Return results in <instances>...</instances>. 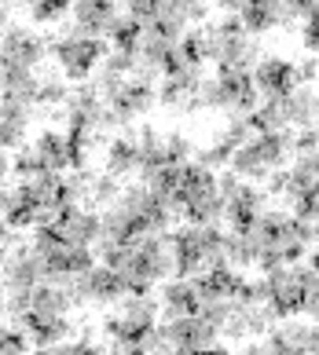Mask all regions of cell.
<instances>
[{"label":"cell","instance_id":"cell-23","mask_svg":"<svg viewBox=\"0 0 319 355\" xmlns=\"http://www.w3.org/2000/svg\"><path fill=\"white\" fill-rule=\"evenodd\" d=\"M30 110L26 103L15 99H4V110H0V143L8 150H19L26 147V128H30Z\"/></svg>","mask_w":319,"mask_h":355},{"label":"cell","instance_id":"cell-26","mask_svg":"<svg viewBox=\"0 0 319 355\" xmlns=\"http://www.w3.org/2000/svg\"><path fill=\"white\" fill-rule=\"evenodd\" d=\"M257 260H261V245L254 242V234H250L246 227L228 231V264L235 271H246V268H254Z\"/></svg>","mask_w":319,"mask_h":355},{"label":"cell","instance_id":"cell-10","mask_svg":"<svg viewBox=\"0 0 319 355\" xmlns=\"http://www.w3.org/2000/svg\"><path fill=\"white\" fill-rule=\"evenodd\" d=\"M48 51H51V44L44 37H37L33 30H26V26H8L4 30V67L37 70L48 59Z\"/></svg>","mask_w":319,"mask_h":355},{"label":"cell","instance_id":"cell-21","mask_svg":"<svg viewBox=\"0 0 319 355\" xmlns=\"http://www.w3.org/2000/svg\"><path fill=\"white\" fill-rule=\"evenodd\" d=\"M41 85L44 77L26 67H4V99L26 103V107H41Z\"/></svg>","mask_w":319,"mask_h":355},{"label":"cell","instance_id":"cell-16","mask_svg":"<svg viewBox=\"0 0 319 355\" xmlns=\"http://www.w3.org/2000/svg\"><path fill=\"white\" fill-rule=\"evenodd\" d=\"M26 337H30V345L37 348H59L63 340H70V315H41V311H26L22 319H15Z\"/></svg>","mask_w":319,"mask_h":355},{"label":"cell","instance_id":"cell-22","mask_svg":"<svg viewBox=\"0 0 319 355\" xmlns=\"http://www.w3.org/2000/svg\"><path fill=\"white\" fill-rule=\"evenodd\" d=\"M162 311H165V319H172V315H198V286H195V279H183V275L169 279L162 286Z\"/></svg>","mask_w":319,"mask_h":355},{"label":"cell","instance_id":"cell-29","mask_svg":"<svg viewBox=\"0 0 319 355\" xmlns=\"http://www.w3.org/2000/svg\"><path fill=\"white\" fill-rule=\"evenodd\" d=\"M140 33H143V26L122 11L117 22H114V30H111V44L122 48V51H132V48H136V41H140Z\"/></svg>","mask_w":319,"mask_h":355},{"label":"cell","instance_id":"cell-2","mask_svg":"<svg viewBox=\"0 0 319 355\" xmlns=\"http://www.w3.org/2000/svg\"><path fill=\"white\" fill-rule=\"evenodd\" d=\"M180 216L188 223H224V194H220L217 168H209L202 162L183 165Z\"/></svg>","mask_w":319,"mask_h":355},{"label":"cell","instance_id":"cell-13","mask_svg":"<svg viewBox=\"0 0 319 355\" xmlns=\"http://www.w3.org/2000/svg\"><path fill=\"white\" fill-rule=\"evenodd\" d=\"M254 85L261 92V99H268V96H286V92H294L301 85V77H297V67L290 59L264 55L254 67Z\"/></svg>","mask_w":319,"mask_h":355},{"label":"cell","instance_id":"cell-19","mask_svg":"<svg viewBox=\"0 0 319 355\" xmlns=\"http://www.w3.org/2000/svg\"><path fill=\"white\" fill-rule=\"evenodd\" d=\"M106 173L117 180H129L140 173V132H117L106 139Z\"/></svg>","mask_w":319,"mask_h":355},{"label":"cell","instance_id":"cell-18","mask_svg":"<svg viewBox=\"0 0 319 355\" xmlns=\"http://www.w3.org/2000/svg\"><path fill=\"white\" fill-rule=\"evenodd\" d=\"M158 8V30H165L169 37H183L191 22L206 19V0H154Z\"/></svg>","mask_w":319,"mask_h":355},{"label":"cell","instance_id":"cell-28","mask_svg":"<svg viewBox=\"0 0 319 355\" xmlns=\"http://www.w3.org/2000/svg\"><path fill=\"white\" fill-rule=\"evenodd\" d=\"M301 271V315L309 319H319V271H312L309 264H297Z\"/></svg>","mask_w":319,"mask_h":355},{"label":"cell","instance_id":"cell-39","mask_svg":"<svg viewBox=\"0 0 319 355\" xmlns=\"http://www.w3.org/2000/svg\"><path fill=\"white\" fill-rule=\"evenodd\" d=\"M304 264H309L312 271H319V245H312V249H309V257H304Z\"/></svg>","mask_w":319,"mask_h":355},{"label":"cell","instance_id":"cell-40","mask_svg":"<svg viewBox=\"0 0 319 355\" xmlns=\"http://www.w3.org/2000/svg\"><path fill=\"white\" fill-rule=\"evenodd\" d=\"M15 4H19V0H4V11H8V8H15Z\"/></svg>","mask_w":319,"mask_h":355},{"label":"cell","instance_id":"cell-20","mask_svg":"<svg viewBox=\"0 0 319 355\" xmlns=\"http://www.w3.org/2000/svg\"><path fill=\"white\" fill-rule=\"evenodd\" d=\"M238 19H243V26H246L254 37L272 33V30H279V26H286V19H283V0H246L243 11H238Z\"/></svg>","mask_w":319,"mask_h":355},{"label":"cell","instance_id":"cell-34","mask_svg":"<svg viewBox=\"0 0 319 355\" xmlns=\"http://www.w3.org/2000/svg\"><path fill=\"white\" fill-rule=\"evenodd\" d=\"M301 44H304V51L319 55V8L312 11L309 19H301Z\"/></svg>","mask_w":319,"mask_h":355},{"label":"cell","instance_id":"cell-37","mask_svg":"<svg viewBox=\"0 0 319 355\" xmlns=\"http://www.w3.org/2000/svg\"><path fill=\"white\" fill-rule=\"evenodd\" d=\"M0 348H4V352H26V348H30V337H26V330L15 322L11 330H4V337H0Z\"/></svg>","mask_w":319,"mask_h":355},{"label":"cell","instance_id":"cell-33","mask_svg":"<svg viewBox=\"0 0 319 355\" xmlns=\"http://www.w3.org/2000/svg\"><path fill=\"white\" fill-rule=\"evenodd\" d=\"M125 15H132L143 30L147 26H158V8H154V0H125Z\"/></svg>","mask_w":319,"mask_h":355},{"label":"cell","instance_id":"cell-32","mask_svg":"<svg viewBox=\"0 0 319 355\" xmlns=\"http://www.w3.org/2000/svg\"><path fill=\"white\" fill-rule=\"evenodd\" d=\"M290 213L301 216V220H316L319 223V183H316V187H309V191H301L297 198L290 202Z\"/></svg>","mask_w":319,"mask_h":355},{"label":"cell","instance_id":"cell-31","mask_svg":"<svg viewBox=\"0 0 319 355\" xmlns=\"http://www.w3.org/2000/svg\"><path fill=\"white\" fill-rule=\"evenodd\" d=\"M125 183L117 180V176H92V194H88V205H111L117 194H122Z\"/></svg>","mask_w":319,"mask_h":355},{"label":"cell","instance_id":"cell-3","mask_svg":"<svg viewBox=\"0 0 319 355\" xmlns=\"http://www.w3.org/2000/svg\"><path fill=\"white\" fill-rule=\"evenodd\" d=\"M106 55H111V51H106L103 37L81 33L77 26L70 33H63L51 41V59H56V67L66 81H88V77L103 67Z\"/></svg>","mask_w":319,"mask_h":355},{"label":"cell","instance_id":"cell-25","mask_svg":"<svg viewBox=\"0 0 319 355\" xmlns=\"http://www.w3.org/2000/svg\"><path fill=\"white\" fill-rule=\"evenodd\" d=\"M4 223L11 231H33L37 223H41V213H37L33 202L26 198L19 187L4 191Z\"/></svg>","mask_w":319,"mask_h":355},{"label":"cell","instance_id":"cell-30","mask_svg":"<svg viewBox=\"0 0 319 355\" xmlns=\"http://www.w3.org/2000/svg\"><path fill=\"white\" fill-rule=\"evenodd\" d=\"M26 8L33 22H59L74 8V0H26Z\"/></svg>","mask_w":319,"mask_h":355},{"label":"cell","instance_id":"cell-9","mask_svg":"<svg viewBox=\"0 0 319 355\" xmlns=\"http://www.w3.org/2000/svg\"><path fill=\"white\" fill-rule=\"evenodd\" d=\"M180 37H169L165 30H158V26H147V30L140 33L136 48H132V59H136V73L140 77H154L165 73V62L172 55V48H177Z\"/></svg>","mask_w":319,"mask_h":355},{"label":"cell","instance_id":"cell-17","mask_svg":"<svg viewBox=\"0 0 319 355\" xmlns=\"http://www.w3.org/2000/svg\"><path fill=\"white\" fill-rule=\"evenodd\" d=\"M202 85V70H180V73H162L158 81V103L169 110H195V96Z\"/></svg>","mask_w":319,"mask_h":355},{"label":"cell","instance_id":"cell-14","mask_svg":"<svg viewBox=\"0 0 319 355\" xmlns=\"http://www.w3.org/2000/svg\"><path fill=\"white\" fill-rule=\"evenodd\" d=\"M272 319L275 315L268 311V304L264 300H243L231 319L224 322V337L228 340H254V337H264L272 330Z\"/></svg>","mask_w":319,"mask_h":355},{"label":"cell","instance_id":"cell-8","mask_svg":"<svg viewBox=\"0 0 319 355\" xmlns=\"http://www.w3.org/2000/svg\"><path fill=\"white\" fill-rule=\"evenodd\" d=\"M257 286H261V300L275 315V322L301 315V271L297 268H279L272 275H264Z\"/></svg>","mask_w":319,"mask_h":355},{"label":"cell","instance_id":"cell-12","mask_svg":"<svg viewBox=\"0 0 319 355\" xmlns=\"http://www.w3.org/2000/svg\"><path fill=\"white\" fill-rule=\"evenodd\" d=\"M125 11V0H74L70 15H74V26L81 33H92V37H111L117 15Z\"/></svg>","mask_w":319,"mask_h":355},{"label":"cell","instance_id":"cell-36","mask_svg":"<svg viewBox=\"0 0 319 355\" xmlns=\"http://www.w3.org/2000/svg\"><path fill=\"white\" fill-rule=\"evenodd\" d=\"M169 157H172V165H188L191 162V139L183 132H169Z\"/></svg>","mask_w":319,"mask_h":355},{"label":"cell","instance_id":"cell-5","mask_svg":"<svg viewBox=\"0 0 319 355\" xmlns=\"http://www.w3.org/2000/svg\"><path fill=\"white\" fill-rule=\"evenodd\" d=\"M220 194H224V223H228L231 231L250 227V223L264 213V202H268V194H264L254 180H243L235 168L220 176Z\"/></svg>","mask_w":319,"mask_h":355},{"label":"cell","instance_id":"cell-35","mask_svg":"<svg viewBox=\"0 0 319 355\" xmlns=\"http://www.w3.org/2000/svg\"><path fill=\"white\" fill-rule=\"evenodd\" d=\"M316 8H319V0H283V19H286V26L301 22V19H309Z\"/></svg>","mask_w":319,"mask_h":355},{"label":"cell","instance_id":"cell-11","mask_svg":"<svg viewBox=\"0 0 319 355\" xmlns=\"http://www.w3.org/2000/svg\"><path fill=\"white\" fill-rule=\"evenodd\" d=\"M264 348L268 352H319V319L312 322H294V319H279L264 334Z\"/></svg>","mask_w":319,"mask_h":355},{"label":"cell","instance_id":"cell-6","mask_svg":"<svg viewBox=\"0 0 319 355\" xmlns=\"http://www.w3.org/2000/svg\"><path fill=\"white\" fill-rule=\"evenodd\" d=\"M70 293H74L77 304H85V308H92V304L106 308V304H117V300L129 297V282L122 279V271H114L111 264L99 260V264H92L85 275L70 279Z\"/></svg>","mask_w":319,"mask_h":355},{"label":"cell","instance_id":"cell-7","mask_svg":"<svg viewBox=\"0 0 319 355\" xmlns=\"http://www.w3.org/2000/svg\"><path fill=\"white\" fill-rule=\"evenodd\" d=\"M162 334L172 352H220V326L206 315H172L162 322Z\"/></svg>","mask_w":319,"mask_h":355},{"label":"cell","instance_id":"cell-15","mask_svg":"<svg viewBox=\"0 0 319 355\" xmlns=\"http://www.w3.org/2000/svg\"><path fill=\"white\" fill-rule=\"evenodd\" d=\"M51 223H56V231L63 234L66 242H74V245H96L99 234H103V216L92 213V209H85V205L63 209Z\"/></svg>","mask_w":319,"mask_h":355},{"label":"cell","instance_id":"cell-38","mask_svg":"<svg viewBox=\"0 0 319 355\" xmlns=\"http://www.w3.org/2000/svg\"><path fill=\"white\" fill-rule=\"evenodd\" d=\"M316 73H319L316 59H304L301 67H297V77H301V85H312V81H316Z\"/></svg>","mask_w":319,"mask_h":355},{"label":"cell","instance_id":"cell-24","mask_svg":"<svg viewBox=\"0 0 319 355\" xmlns=\"http://www.w3.org/2000/svg\"><path fill=\"white\" fill-rule=\"evenodd\" d=\"M162 165H172L169 132H162V128H140V176H147Z\"/></svg>","mask_w":319,"mask_h":355},{"label":"cell","instance_id":"cell-1","mask_svg":"<svg viewBox=\"0 0 319 355\" xmlns=\"http://www.w3.org/2000/svg\"><path fill=\"white\" fill-rule=\"evenodd\" d=\"M294 143H297V132L290 128H272V132H257L243 139L231 154V165L243 180H254V183H268V176L275 168H283L290 157H294Z\"/></svg>","mask_w":319,"mask_h":355},{"label":"cell","instance_id":"cell-4","mask_svg":"<svg viewBox=\"0 0 319 355\" xmlns=\"http://www.w3.org/2000/svg\"><path fill=\"white\" fill-rule=\"evenodd\" d=\"M96 85H99V92H103V99H106V107H111V114L117 117V125H129L132 117L151 114L154 103H158L154 81H151V77H140V73L125 77V81H96Z\"/></svg>","mask_w":319,"mask_h":355},{"label":"cell","instance_id":"cell-27","mask_svg":"<svg viewBox=\"0 0 319 355\" xmlns=\"http://www.w3.org/2000/svg\"><path fill=\"white\" fill-rule=\"evenodd\" d=\"M235 147H238V143H235L228 132H220L217 139H209L206 147L198 150V162L209 165V168H217V173H220V168H228V165H231V154H235Z\"/></svg>","mask_w":319,"mask_h":355}]
</instances>
